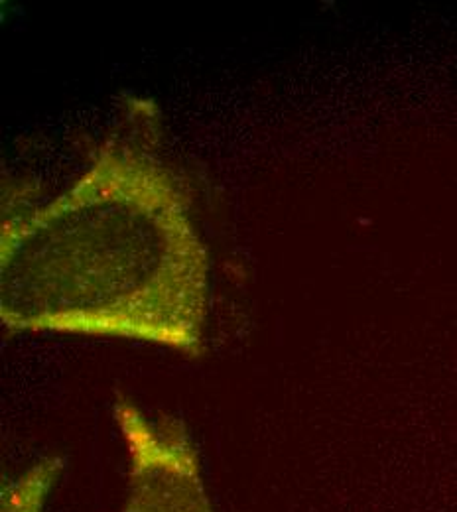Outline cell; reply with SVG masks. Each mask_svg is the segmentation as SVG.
Instances as JSON below:
<instances>
[{
	"instance_id": "3",
	"label": "cell",
	"mask_w": 457,
	"mask_h": 512,
	"mask_svg": "<svg viewBox=\"0 0 457 512\" xmlns=\"http://www.w3.org/2000/svg\"><path fill=\"white\" fill-rule=\"evenodd\" d=\"M64 469L62 457H46L34 463L2 489L0 511L44 512L50 489Z\"/></svg>"
},
{
	"instance_id": "2",
	"label": "cell",
	"mask_w": 457,
	"mask_h": 512,
	"mask_svg": "<svg viewBox=\"0 0 457 512\" xmlns=\"http://www.w3.org/2000/svg\"><path fill=\"white\" fill-rule=\"evenodd\" d=\"M115 418L129 453L121 512H213L196 444L182 420H152L129 400L115 404Z\"/></svg>"
},
{
	"instance_id": "1",
	"label": "cell",
	"mask_w": 457,
	"mask_h": 512,
	"mask_svg": "<svg viewBox=\"0 0 457 512\" xmlns=\"http://www.w3.org/2000/svg\"><path fill=\"white\" fill-rule=\"evenodd\" d=\"M209 253L192 193L164 154L162 113L127 97L81 176L4 213L0 318L10 331L156 343L201 355Z\"/></svg>"
}]
</instances>
